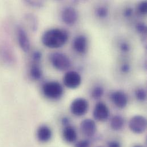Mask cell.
Returning a JSON list of instances; mask_svg holds the SVG:
<instances>
[{"mask_svg":"<svg viewBox=\"0 0 147 147\" xmlns=\"http://www.w3.org/2000/svg\"><path fill=\"white\" fill-rule=\"evenodd\" d=\"M68 39V34L65 30L53 28L47 30L42 36L44 45L49 48H59L65 44Z\"/></svg>","mask_w":147,"mask_h":147,"instance_id":"cell-1","label":"cell"},{"mask_svg":"<svg viewBox=\"0 0 147 147\" xmlns=\"http://www.w3.org/2000/svg\"><path fill=\"white\" fill-rule=\"evenodd\" d=\"M42 92L45 97L52 100L60 98L63 94L64 89L57 81H49L42 86Z\"/></svg>","mask_w":147,"mask_h":147,"instance_id":"cell-2","label":"cell"},{"mask_svg":"<svg viewBox=\"0 0 147 147\" xmlns=\"http://www.w3.org/2000/svg\"><path fill=\"white\" fill-rule=\"evenodd\" d=\"M50 60L54 68L60 71H66L71 66L69 57L62 53L56 52L51 54Z\"/></svg>","mask_w":147,"mask_h":147,"instance_id":"cell-3","label":"cell"},{"mask_svg":"<svg viewBox=\"0 0 147 147\" xmlns=\"http://www.w3.org/2000/svg\"><path fill=\"white\" fill-rule=\"evenodd\" d=\"M130 130L137 134L143 133L147 128V120L142 115H136L131 118L129 123Z\"/></svg>","mask_w":147,"mask_h":147,"instance_id":"cell-4","label":"cell"},{"mask_svg":"<svg viewBox=\"0 0 147 147\" xmlns=\"http://www.w3.org/2000/svg\"><path fill=\"white\" fill-rule=\"evenodd\" d=\"M89 104L84 98H77L74 100L71 105V111L76 116H81L85 115L88 110Z\"/></svg>","mask_w":147,"mask_h":147,"instance_id":"cell-5","label":"cell"},{"mask_svg":"<svg viewBox=\"0 0 147 147\" xmlns=\"http://www.w3.org/2000/svg\"><path fill=\"white\" fill-rule=\"evenodd\" d=\"M65 85L70 89L78 88L81 82L80 75L75 71H69L65 74L63 78Z\"/></svg>","mask_w":147,"mask_h":147,"instance_id":"cell-6","label":"cell"},{"mask_svg":"<svg viewBox=\"0 0 147 147\" xmlns=\"http://www.w3.org/2000/svg\"><path fill=\"white\" fill-rule=\"evenodd\" d=\"M93 115L96 120L99 121H104L109 117V109L106 104L102 102H99L95 105Z\"/></svg>","mask_w":147,"mask_h":147,"instance_id":"cell-7","label":"cell"},{"mask_svg":"<svg viewBox=\"0 0 147 147\" xmlns=\"http://www.w3.org/2000/svg\"><path fill=\"white\" fill-rule=\"evenodd\" d=\"M96 124L90 119L84 120L80 124V130L82 134L86 137H92L96 132Z\"/></svg>","mask_w":147,"mask_h":147,"instance_id":"cell-8","label":"cell"},{"mask_svg":"<svg viewBox=\"0 0 147 147\" xmlns=\"http://www.w3.org/2000/svg\"><path fill=\"white\" fill-rule=\"evenodd\" d=\"M17 37L21 49L24 52H28L30 48V41L26 32L20 26L17 28Z\"/></svg>","mask_w":147,"mask_h":147,"instance_id":"cell-9","label":"cell"},{"mask_svg":"<svg viewBox=\"0 0 147 147\" xmlns=\"http://www.w3.org/2000/svg\"><path fill=\"white\" fill-rule=\"evenodd\" d=\"M111 98L114 104L119 108H124L128 104L126 94L121 90H117L111 94Z\"/></svg>","mask_w":147,"mask_h":147,"instance_id":"cell-10","label":"cell"},{"mask_svg":"<svg viewBox=\"0 0 147 147\" xmlns=\"http://www.w3.org/2000/svg\"><path fill=\"white\" fill-rule=\"evenodd\" d=\"M61 18L67 25H72L77 20V13L76 10L71 7L64 9L61 14Z\"/></svg>","mask_w":147,"mask_h":147,"instance_id":"cell-11","label":"cell"},{"mask_svg":"<svg viewBox=\"0 0 147 147\" xmlns=\"http://www.w3.org/2000/svg\"><path fill=\"white\" fill-rule=\"evenodd\" d=\"M37 137L38 140L41 142H48L52 137V131L47 125H41L37 129Z\"/></svg>","mask_w":147,"mask_h":147,"instance_id":"cell-12","label":"cell"},{"mask_svg":"<svg viewBox=\"0 0 147 147\" xmlns=\"http://www.w3.org/2000/svg\"><path fill=\"white\" fill-rule=\"evenodd\" d=\"M63 136L64 140L69 143H72L77 139V134L72 126L69 125L65 126L63 132Z\"/></svg>","mask_w":147,"mask_h":147,"instance_id":"cell-13","label":"cell"},{"mask_svg":"<svg viewBox=\"0 0 147 147\" xmlns=\"http://www.w3.org/2000/svg\"><path fill=\"white\" fill-rule=\"evenodd\" d=\"M74 50L78 53H84L87 47V40L86 37L81 35L77 37L74 41Z\"/></svg>","mask_w":147,"mask_h":147,"instance_id":"cell-14","label":"cell"},{"mask_svg":"<svg viewBox=\"0 0 147 147\" xmlns=\"http://www.w3.org/2000/svg\"><path fill=\"white\" fill-rule=\"evenodd\" d=\"M111 127L115 131H119L124 125V120L122 116L116 115L112 117L111 121Z\"/></svg>","mask_w":147,"mask_h":147,"instance_id":"cell-15","label":"cell"},{"mask_svg":"<svg viewBox=\"0 0 147 147\" xmlns=\"http://www.w3.org/2000/svg\"><path fill=\"white\" fill-rule=\"evenodd\" d=\"M30 74L31 77L36 80H40L42 77V71L37 64H33L30 70Z\"/></svg>","mask_w":147,"mask_h":147,"instance_id":"cell-16","label":"cell"},{"mask_svg":"<svg viewBox=\"0 0 147 147\" xmlns=\"http://www.w3.org/2000/svg\"><path fill=\"white\" fill-rule=\"evenodd\" d=\"M104 94V89L101 86H97L95 87L92 92V97L94 99H99Z\"/></svg>","mask_w":147,"mask_h":147,"instance_id":"cell-17","label":"cell"},{"mask_svg":"<svg viewBox=\"0 0 147 147\" xmlns=\"http://www.w3.org/2000/svg\"><path fill=\"white\" fill-rule=\"evenodd\" d=\"M135 96L137 100L140 101H144L146 100L147 93L145 89L139 88L135 91Z\"/></svg>","mask_w":147,"mask_h":147,"instance_id":"cell-18","label":"cell"},{"mask_svg":"<svg viewBox=\"0 0 147 147\" xmlns=\"http://www.w3.org/2000/svg\"><path fill=\"white\" fill-rule=\"evenodd\" d=\"M108 14V10L107 8L105 7H99L96 9V14L101 18H104L107 17Z\"/></svg>","mask_w":147,"mask_h":147,"instance_id":"cell-19","label":"cell"},{"mask_svg":"<svg viewBox=\"0 0 147 147\" xmlns=\"http://www.w3.org/2000/svg\"><path fill=\"white\" fill-rule=\"evenodd\" d=\"M90 142L88 140H81L77 142L75 145L74 147H90Z\"/></svg>","mask_w":147,"mask_h":147,"instance_id":"cell-20","label":"cell"},{"mask_svg":"<svg viewBox=\"0 0 147 147\" xmlns=\"http://www.w3.org/2000/svg\"><path fill=\"white\" fill-rule=\"evenodd\" d=\"M137 31L140 33H146L147 32V26L143 23H139L136 26Z\"/></svg>","mask_w":147,"mask_h":147,"instance_id":"cell-21","label":"cell"},{"mask_svg":"<svg viewBox=\"0 0 147 147\" xmlns=\"http://www.w3.org/2000/svg\"><path fill=\"white\" fill-rule=\"evenodd\" d=\"M41 57H42V54L39 51H36L32 55V59L37 64L40 61Z\"/></svg>","mask_w":147,"mask_h":147,"instance_id":"cell-22","label":"cell"},{"mask_svg":"<svg viewBox=\"0 0 147 147\" xmlns=\"http://www.w3.org/2000/svg\"><path fill=\"white\" fill-rule=\"evenodd\" d=\"M26 2L28 3L35 7L42 6L44 3L42 1H28Z\"/></svg>","mask_w":147,"mask_h":147,"instance_id":"cell-23","label":"cell"},{"mask_svg":"<svg viewBox=\"0 0 147 147\" xmlns=\"http://www.w3.org/2000/svg\"><path fill=\"white\" fill-rule=\"evenodd\" d=\"M139 10L142 13H146L147 10V5L146 2H142L139 6Z\"/></svg>","mask_w":147,"mask_h":147,"instance_id":"cell-24","label":"cell"},{"mask_svg":"<svg viewBox=\"0 0 147 147\" xmlns=\"http://www.w3.org/2000/svg\"><path fill=\"white\" fill-rule=\"evenodd\" d=\"M108 147H121V146L118 141L112 140L108 143Z\"/></svg>","mask_w":147,"mask_h":147,"instance_id":"cell-25","label":"cell"},{"mask_svg":"<svg viewBox=\"0 0 147 147\" xmlns=\"http://www.w3.org/2000/svg\"><path fill=\"white\" fill-rule=\"evenodd\" d=\"M130 70V67L128 64H124L121 67V71L124 73H127Z\"/></svg>","mask_w":147,"mask_h":147,"instance_id":"cell-26","label":"cell"},{"mask_svg":"<svg viewBox=\"0 0 147 147\" xmlns=\"http://www.w3.org/2000/svg\"><path fill=\"white\" fill-rule=\"evenodd\" d=\"M121 49L123 52H128L129 49V47L127 43H123L121 45Z\"/></svg>","mask_w":147,"mask_h":147,"instance_id":"cell-27","label":"cell"},{"mask_svg":"<svg viewBox=\"0 0 147 147\" xmlns=\"http://www.w3.org/2000/svg\"><path fill=\"white\" fill-rule=\"evenodd\" d=\"M132 13H133V9L131 7H128L125 10L124 12V16L126 17H129L132 15Z\"/></svg>","mask_w":147,"mask_h":147,"instance_id":"cell-28","label":"cell"},{"mask_svg":"<svg viewBox=\"0 0 147 147\" xmlns=\"http://www.w3.org/2000/svg\"><path fill=\"white\" fill-rule=\"evenodd\" d=\"M69 119L67 117H64L62 119V124L65 126L69 125Z\"/></svg>","mask_w":147,"mask_h":147,"instance_id":"cell-29","label":"cell"},{"mask_svg":"<svg viewBox=\"0 0 147 147\" xmlns=\"http://www.w3.org/2000/svg\"><path fill=\"white\" fill-rule=\"evenodd\" d=\"M134 147H143V146H140V145H136V146H134Z\"/></svg>","mask_w":147,"mask_h":147,"instance_id":"cell-30","label":"cell"},{"mask_svg":"<svg viewBox=\"0 0 147 147\" xmlns=\"http://www.w3.org/2000/svg\"><path fill=\"white\" fill-rule=\"evenodd\" d=\"M102 147V146H98V147Z\"/></svg>","mask_w":147,"mask_h":147,"instance_id":"cell-31","label":"cell"}]
</instances>
